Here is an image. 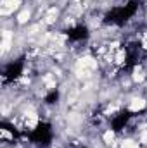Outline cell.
Masks as SVG:
<instances>
[{
    "label": "cell",
    "mask_w": 147,
    "mask_h": 148,
    "mask_svg": "<svg viewBox=\"0 0 147 148\" xmlns=\"http://www.w3.org/2000/svg\"><path fill=\"white\" fill-rule=\"evenodd\" d=\"M21 5V0H2V14L7 16Z\"/></svg>",
    "instance_id": "1"
},
{
    "label": "cell",
    "mask_w": 147,
    "mask_h": 148,
    "mask_svg": "<svg viewBox=\"0 0 147 148\" xmlns=\"http://www.w3.org/2000/svg\"><path fill=\"white\" fill-rule=\"evenodd\" d=\"M146 107H147V102L144 98H133L128 103V110L130 112H140V110H144Z\"/></svg>",
    "instance_id": "2"
},
{
    "label": "cell",
    "mask_w": 147,
    "mask_h": 148,
    "mask_svg": "<svg viewBox=\"0 0 147 148\" xmlns=\"http://www.w3.org/2000/svg\"><path fill=\"white\" fill-rule=\"evenodd\" d=\"M10 45H12V33L10 31H5L3 36H2V50L7 52L10 48Z\"/></svg>",
    "instance_id": "3"
},
{
    "label": "cell",
    "mask_w": 147,
    "mask_h": 148,
    "mask_svg": "<svg viewBox=\"0 0 147 148\" xmlns=\"http://www.w3.org/2000/svg\"><path fill=\"white\" fill-rule=\"evenodd\" d=\"M114 138H116V136H114V131H111V129H107V131L102 134V140H104L106 145H112V143H114Z\"/></svg>",
    "instance_id": "4"
},
{
    "label": "cell",
    "mask_w": 147,
    "mask_h": 148,
    "mask_svg": "<svg viewBox=\"0 0 147 148\" xmlns=\"http://www.w3.org/2000/svg\"><path fill=\"white\" fill-rule=\"evenodd\" d=\"M30 17H31V12H30V10H23V12L17 16V23H19V24H24V23L30 21Z\"/></svg>",
    "instance_id": "5"
},
{
    "label": "cell",
    "mask_w": 147,
    "mask_h": 148,
    "mask_svg": "<svg viewBox=\"0 0 147 148\" xmlns=\"http://www.w3.org/2000/svg\"><path fill=\"white\" fill-rule=\"evenodd\" d=\"M119 148H140V143H137V141H133V140H126V141L121 143Z\"/></svg>",
    "instance_id": "6"
},
{
    "label": "cell",
    "mask_w": 147,
    "mask_h": 148,
    "mask_svg": "<svg viewBox=\"0 0 147 148\" xmlns=\"http://www.w3.org/2000/svg\"><path fill=\"white\" fill-rule=\"evenodd\" d=\"M139 141H140L142 145H147V129H144V131L140 133V138H139Z\"/></svg>",
    "instance_id": "7"
}]
</instances>
